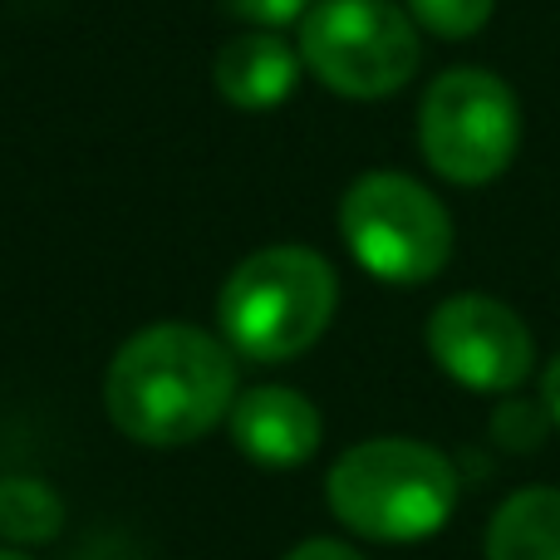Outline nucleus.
I'll return each mask as SVG.
<instances>
[{"instance_id": "f257e3e1", "label": "nucleus", "mask_w": 560, "mask_h": 560, "mask_svg": "<svg viewBox=\"0 0 560 560\" xmlns=\"http://www.w3.org/2000/svg\"><path fill=\"white\" fill-rule=\"evenodd\" d=\"M236 404V364L222 339L192 325H153L114 354L104 408L133 443L183 447Z\"/></svg>"}, {"instance_id": "f03ea898", "label": "nucleus", "mask_w": 560, "mask_h": 560, "mask_svg": "<svg viewBox=\"0 0 560 560\" xmlns=\"http://www.w3.org/2000/svg\"><path fill=\"white\" fill-rule=\"evenodd\" d=\"M329 512L369 541H423L457 506V472L413 438H369L329 467Z\"/></svg>"}, {"instance_id": "7ed1b4c3", "label": "nucleus", "mask_w": 560, "mask_h": 560, "mask_svg": "<svg viewBox=\"0 0 560 560\" xmlns=\"http://www.w3.org/2000/svg\"><path fill=\"white\" fill-rule=\"evenodd\" d=\"M339 280L310 246H266L246 256L222 285L217 319L232 349L261 364L295 359L335 319Z\"/></svg>"}, {"instance_id": "20e7f679", "label": "nucleus", "mask_w": 560, "mask_h": 560, "mask_svg": "<svg viewBox=\"0 0 560 560\" xmlns=\"http://www.w3.org/2000/svg\"><path fill=\"white\" fill-rule=\"evenodd\" d=\"M339 232L359 266L388 285H423L453 256V217L404 173H364L339 202Z\"/></svg>"}, {"instance_id": "39448f33", "label": "nucleus", "mask_w": 560, "mask_h": 560, "mask_svg": "<svg viewBox=\"0 0 560 560\" xmlns=\"http://www.w3.org/2000/svg\"><path fill=\"white\" fill-rule=\"evenodd\" d=\"M300 65L345 98H384L418 69V25L394 0H315L300 20Z\"/></svg>"}, {"instance_id": "423d86ee", "label": "nucleus", "mask_w": 560, "mask_h": 560, "mask_svg": "<svg viewBox=\"0 0 560 560\" xmlns=\"http://www.w3.org/2000/svg\"><path fill=\"white\" fill-rule=\"evenodd\" d=\"M418 143L438 177L482 187L506 173L522 143L516 94L487 69H447L433 79L418 108Z\"/></svg>"}, {"instance_id": "0eeeda50", "label": "nucleus", "mask_w": 560, "mask_h": 560, "mask_svg": "<svg viewBox=\"0 0 560 560\" xmlns=\"http://www.w3.org/2000/svg\"><path fill=\"white\" fill-rule=\"evenodd\" d=\"M428 349L438 369L477 394H506L532 374V329L492 295H453L428 319Z\"/></svg>"}, {"instance_id": "6e6552de", "label": "nucleus", "mask_w": 560, "mask_h": 560, "mask_svg": "<svg viewBox=\"0 0 560 560\" xmlns=\"http://www.w3.org/2000/svg\"><path fill=\"white\" fill-rule=\"evenodd\" d=\"M232 438L252 463L261 467H300L319 447V413L295 388H252L232 404Z\"/></svg>"}, {"instance_id": "1a4fd4ad", "label": "nucleus", "mask_w": 560, "mask_h": 560, "mask_svg": "<svg viewBox=\"0 0 560 560\" xmlns=\"http://www.w3.org/2000/svg\"><path fill=\"white\" fill-rule=\"evenodd\" d=\"M300 79V49H290L271 30H256V35H236L232 45H222L217 55V94L226 104L246 108H276L280 98L295 89Z\"/></svg>"}, {"instance_id": "9d476101", "label": "nucleus", "mask_w": 560, "mask_h": 560, "mask_svg": "<svg viewBox=\"0 0 560 560\" xmlns=\"http://www.w3.org/2000/svg\"><path fill=\"white\" fill-rule=\"evenodd\" d=\"M487 560H560V492L526 487L497 506L487 526Z\"/></svg>"}, {"instance_id": "9b49d317", "label": "nucleus", "mask_w": 560, "mask_h": 560, "mask_svg": "<svg viewBox=\"0 0 560 560\" xmlns=\"http://www.w3.org/2000/svg\"><path fill=\"white\" fill-rule=\"evenodd\" d=\"M65 526V502L39 477H5L0 482V536L15 546L55 541Z\"/></svg>"}, {"instance_id": "f8f14e48", "label": "nucleus", "mask_w": 560, "mask_h": 560, "mask_svg": "<svg viewBox=\"0 0 560 560\" xmlns=\"http://www.w3.org/2000/svg\"><path fill=\"white\" fill-rule=\"evenodd\" d=\"M492 5L497 0H408V10H413L418 25L433 30V35H443V39L477 35V30L492 20Z\"/></svg>"}, {"instance_id": "ddd939ff", "label": "nucleus", "mask_w": 560, "mask_h": 560, "mask_svg": "<svg viewBox=\"0 0 560 560\" xmlns=\"http://www.w3.org/2000/svg\"><path fill=\"white\" fill-rule=\"evenodd\" d=\"M546 423H551V413L546 408H532V404H506L502 413H497V443L512 447V453H532V447H541L546 438Z\"/></svg>"}, {"instance_id": "4468645a", "label": "nucleus", "mask_w": 560, "mask_h": 560, "mask_svg": "<svg viewBox=\"0 0 560 560\" xmlns=\"http://www.w3.org/2000/svg\"><path fill=\"white\" fill-rule=\"evenodd\" d=\"M222 10H232V15L252 20V25H290V20H305L310 0H222Z\"/></svg>"}, {"instance_id": "2eb2a0df", "label": "nucleus", "mask_w": 560, "mask_h": 560, "mask_svg": "<svg viewBox=\"0 0 560 560\" xmlns=\"http://www.w3.org/2000/svg\"><path fill=\"white\" fill-rule=\"evenodd\" d=\"M285 560H364V556H354L339 541H305V546H295Z\"/></svg>"}, {"instance_id": "dca6fc26", "label": "nucleus", "mask_w": 560, "mask_h": 560, "mask_svg": "<svg viewBox=\"0 0 560 560\" xmlns=\"http://www.w3.org/2000/svg\"><path fill=\"white\" fill-rule=\"evenodd\" d=\"M541 394H546V413H551V423L560 428V354L551 359V369H546Z\"/></svg>"}, {"instance_id": "f3484780", "label": "nucleus", "mask_w": 560, "mask_h": 560, "mask_svg": "<svg viewBox=\"0 0 560 560\" xmlns=\"http://www.w3.org/2000/svg\"><path fill=\"white\" fill-rule=\"evenodd\" d=\"M0 560H25V556H20V551H0Z\"/></svg>"}]
</instances>
